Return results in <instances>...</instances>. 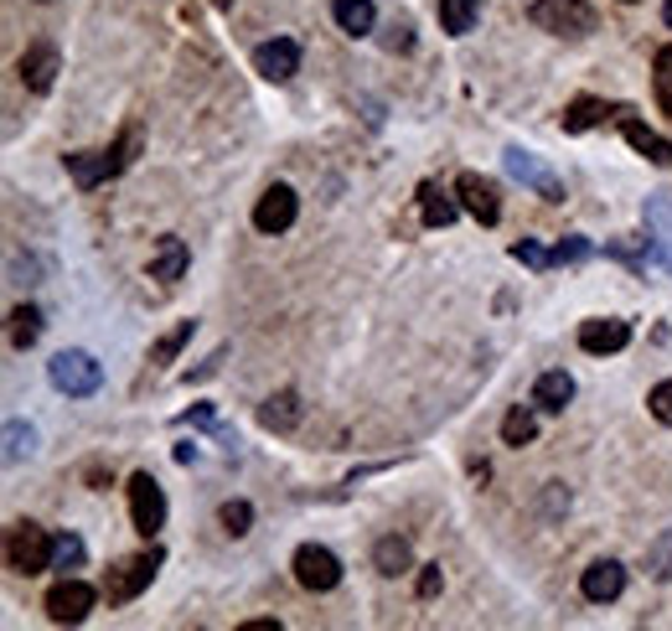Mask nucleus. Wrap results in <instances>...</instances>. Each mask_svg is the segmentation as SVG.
<instances>
[{
  "label": "nucleus",
  "instance_id": "obj_1",
  "mask_svg": "<svg viewBox=\"0 0 672 631\" xmlns=\"http://www.w3.org/2000/svg\"><path fill=\"white\" fill-rule=\"evenodd\" d=\"M134 151H140V136L134 130H124V140L120 146H109V151H78V156H68V177L89 192V187H99V181H109V177H120L124 166L134 161Z\"/></svg>",
  "mask_w": 672,
  "mask_h": 631
},
{
  "label": "nucleus",
  "instance_id": "obj_2",
  "mask_svg": "<svg viewBox=\"0 0 672 631\" xmlns=\"http://www.w3.org/2000/svg\"><path fill=\"white\" fill-rule=\"evenodd\" d=\"M528 21L549 37H590L595 31V6L590 0H533Z\"/></svg>",
  "mask_w": 672,
  "mask_h": 631
},
{
  "label": "nucleus",
  "instance_id": "obj_3",
  "mask_svg": "<svg viewBox=\"0 0 672 631\" xmlns=\"http://www.w3.org/2000/svg\"><path fill=\"white\" fill-rule=\"evenodd\" d=\"M47 378L68 399H93V393L104 389V368L93 362V352H58V358L47 362Z\"/></svg>",
  "mask_w": 672,
  "mask_h": 631
},
{
  "label": "nucleus",
  "instance_id": "obj_4",
  "mask_svg": "<svg viewBox=\"0 0 672 631\" xmlns=\"http://www.w3.org/2000/svg\"><path fill=\"white\" fill-rule=\"evenodd\" d=\"M52 543L47 539V528L37 523H11V533H6V564H11L16 574H42L52 570Z\"/></svg>",
  "mask_w": 672,
  "mask_h": 631
},
{
  "label": "nucleus",
  "instance_id": "obj_5",
  "mask_svg": "<svg viewBox=\"0 0 672 631\" xmlns=\"http://www.w3.org/2000/svg\"><path fill=\"white\" fill-rule=\"evenodd\" d=\"M130 523H134V533H146V539H156L166 528V492L150 471H134L130 477Z\"/></svg>",
  "mask_w": 672,
  "mask_h": 631
},
{
  "label": "nucleus",
  "instance_id": "obj_6",
  "mask_svg": "<svg viewBox=\"0 0 672 631\" xmlns=\"http://www.w3.org/2000/svg\"><path fill=\"white\" fill-rule=\"evenodd\" d=\"M156 570H161V549H150V554H134V559H120V564L104 574V595H109L114 605L134 601V595H140L150 580H156Z\"/></svg>",
  "mask_w": 672,
  "mask_h": 631
},
{
  "label": "nucleus",
  "instance_id": "obj_7",
  "mask_svg": "<svg viewBox=\"0 0 672 631\" xmlns=\"http://www.w3.org/2000/svg\"><path fill=\"white\" fill-rule=\"evenodd\" d=\"M295 580H300V590L327 595V590L342 585V559L331 554L327 543H300L295 549Z\"/></svg>",
  "mask_w": 672,
  "mask_h": 631
},
{
  "label": "nucleus",
  "instance_id": "obj_8",
  "mask_svg": "<svg viewBox=\"0 0 672 631\" xmlns=\"http://www.w3.org/2000/svg\"><path fill=\"white\" fill-rule=\"evenodd\" d=\"M93 601H99L93 585H83V580H58V585L47 590V617L58 621V627H78L93 611Z\"/></svg>",
  "mask_w": 672,
  "mask_h": 631
},
{
  "label": "nucleus",
  "instance_id": "obj_9",
  "mask_svg": "<svg viewBox=\"0 0 672 631\" xmlns=\"http://www.w3.org/2000/svg\"><path fill=\"white\" fill-rule=\"evenodd\" d=\"M295 218H300V197H295V187H284V181H274V187L254 202L259 233H284V228H295Z\"/></svg>",
  "mask_w": 672,
  "mask_h": 631
},
{
  "label": "nucleus",
  "instance_id": "obj_10",
  "mask_svg": "<svg viewBox=\"0 0 672 631\" xmlns=\"http://www.w3.org/2000/svg\"><path fill=\"white\" fill-rule=\"evenodd\" d=\"M254 73L269 78V83H290V78L300 73V42H290V37L259 42L254 47Z\"/></svg>",
  "mask_w": 672,
  "mask_h": 631
},
{
  "label": "nucleus",
  "instance_id": "obj_11",
  "mask_svg": "<svg viewBox=\"0 0 672 631\" xmlns=\"http://www.w3.org/2000/svg\"><path fill=\"white\" fill-rule=\"evenodd\" d=\"M508 171L523 181V187H533L543 202H564V181L553 177V171L538 161L533 151H518V146H512V151H508Z\"/></svg>",
  "mask_w": 672,
  "mask_h": 631
},
{
  "label": "nucleus",
  "instance_id": "obj_12",
  "mask_svg": "<svg viewBox=\"0 0 672 631\" xmlns=\"http://www.w3.org/2000/svg\"><path fill=\"white\" fill-rule=\"evenodd\" d=\"M455 192H461L465 212H471L477 223L492 228L497 218H502V192H497V181L477 177V171H461V181H455Z\"/></svg>",
  "mask_w": 672,
  "mask_h": 631
},
{
  "label": "nucleus",
  "instance_id": "obj_13",
  "mask_svg": "<svg viewBox=\"0 0 672 631\" xmlns=\"http://www.w3.org/2000/svg\"><path fill=\"white\" fill-rule=\"evenodd\" d=\"M626 342H631V321H621V316H595V321L580 327V347L590 358H611Z\"/></svg>",
  "mask_w": 672,
  "mask_h": 631
},
{
  "label": "nucleus",
  "instance_id": "obj_14",
  "mask_svg": "<svg viewBox=\"0 0 672 631\" xmlns=\"http://www.w3.org/2000/svg\"><path fill=\"white\" fill-rule=\"evenodd\" d=\"M580 590H584V601L611 605L615 595L626 590V564H621V559H595V564L580 574Z\"/></svg>",
  "mask_w": 672,
  "mask_h": 631
},
{
  "label": "nucleus",
  "instance_id": "obj_15",
  "mask_svg": "<svg viewBox=\"0 0 672 631\" xmlns=\"http://www.w3.org/2000/svg\"><path fill=\"white\" fill-rule=\"evenodd\" d=\"M58 47L52 42H31L27 52H21V83H27L31 93H52V83H58Z\"/></svg>",
  "mask_w": 672,
  "mask_h": 631
},
{
  "label": "nucleus",
  "instance_id": "obj_16",
  "mask_svg": "<svg viewBox=\"0 0 672 631\" xmlns=\"http://www.w3.org/2000/svg\"><path fill=\"white\" fill-rule=\"evenodd\" d=\"M300 420H305V404H300L295 389L269 393L264 409H259V424H264V430H274V435H290V430H300Z\"/></svg>",
  "mask_w": 672,
  "mask_h": 631
},
{
  "label": "nucleus",
  "instance_id": "obj_17",
  "mask_svg": "<svg viewBox=\"0 0 672 631\" xmlns=\"http://www.w3.org/2000/svg\"><path fill=\"white\" fill-rule=\"evenodd\" d=\"M621 136L631 140V151H642L646 161H658V166H672V140H662L658 130H646L631 109H621Z\"/></svg>",
  "mask_w": 672,
  "mask_h": 631
},
{
  "label": "nucleus",
  "instance_id": "obj_18",
  "mask_svg": "<svg viewBox=\"0 0 672 631\" xmlns=\"http://www.w3.org/2000/svg\"><path fill=\"white\" fill-rule=\"evenodd\" d=\"M192 264V249L181 239H161L156 243V259H150V280H161V286H177L181 274Z\"/></svg>",
  "mask_w": 672,
  "mask_h": 631
},
{
  "label": "nucleus",
  "instance_id": "obj_19",
  "mask_svg": "<svg viewBox=\"0 0 672 631\" xmlns=\"http://www.w3.org/2000/svg\"><path fill=\"white\" fill-rule=\"evenodd\" d=\"M373 570L389 574V580H399V574L414 570V549H409V539H399V533L378 539V543H373Z\"/></svg>",
  "mask_w": 672,
  "mask_h": 631
},
{
  "label": "nucleus",
  "instance_id": "obj_20",
  "mask_svg": "<svg viewBox=\"0 0 672 631\" xmlns=\"http://www.w3.org/2000/svg\"><path fill=\"white\" fill-rule=\"evenodd\" d=\"M569 399H574V378H569L564 368H553V373H543V378L533 383V404L549 409V414H559Z\"/></svg>",
  "mask_w": 672,
  "mask_h": 631
},
{
  "label": "nucleus",
  "instance_id": "obj_21",
  "mask_svg": "<svg viewBox=\"0 0 672 631\" xmlns=\"http://www.w3.org/2000/svg\"><path fill=\"white\" fill-rule=\"evenodd\" d=\"M331 16H337V27H342L347 37H368V31L378 27L373 0H331Z\"/></svg>",
  "mask_w": 672,
  "mask_h": 631
},
{
  "label": "nucleus",
  "instance_id": "obj_22",
  "mask_svg": "<svg viewBox=\"0 0 672 631\" xmlns=\"http://www.w3.org/2000/svg\"><path fill=\"white\" fill-rule=\"evenodd\" d=\"M419 218H424L430 228H450L455 223V202H450L434 181H424V187H419Z\"/></svg>",
  "mask_w": 672,
  "mask_h": 631
},
{
  "label": "nucleus",
  "instance_id": "obj_23",
  "mask_svg": "<svg viewBox=\"0 0 672 631\" xmlns=\"http://www.w3.org/2000/svg\"><path fill=\"white\" fill-rule=\"evenodd\" d=\"M481 21V0H440V27L450 37H465V31H477Z\"/></svg>",
  "mask_w": 672,
  "mask_h": 631
},
{
  "label": "nucleus",
  "instance_id": "obj_24",
  "mask_svg": "<svg viewBox=\"0 0 672 631\" xmlns=\"http://www.w3.org/2000/svg\"><path fill=\"white\" fill-rule=\"evenodd\" d=\"M538 435V414L533 409H508V420H502V445H512V451H523L528 440Z\"/></svg>",
  "mask_w": 672,
  "mask_h": 631
},
{
  "label": "nucleus",
  "instance_id": "obj_25",
  "mask_svg": "<svg viewBox=\"0 0 672 631\" xmlns=\"http://www.w3.org/2000/svg\"><path fill=\"white\" fill-rule=\"evenodd\" d=\"M642 564H646V574H652V580H672V528H662L658 539L646 543Z\"/></svg>",
  "mask_w": 672,
  "mask_h": 631
},
{
  "label": "nucleus",
  "instance_id": "obj_26",
  "mask_svg": "<svg viewBox=\"0 0 672 631\" xmlns=\"http://www.w3.org/2000/svg\"><path fill=\"white\" fill-rule=\"evenodd\" d=\"M37 337H42V311H37V306H16L11 311V347L27 352Z\"/></svg>",
  "mask_w": 672,
  "mask_h": 631
},
{
  "label": "nucleus",
  "instance_id": "obj_27",
  "mask_svg": "<svg viewBox=\"0 0 672 631\" xmlns=\"http://www.w3.org/2000/svg\"><path fill=\"white\" fill-rule=\"evenodd\" d=\"M218 523H223L228 539H243V533L254 528V508H249L243 497H228L223 508H218Z\"/></svg>",
  "mask_w": 672,
  "mask_h": 631
},
{
  "label": "nucleus",
  "instance_id": "obj_28",
  "mask_svg": "<svg viewBox=\"0 0 672 631\" xmlns=\"http://www.w3.org/2000/svg\"><path fill=\"white\" fill-rule=\"evenodd\" d=\"M605 114H611V109L600 104V99H574V104L564 109V130H569V136H580V130H590V124H600V120H605Z\"/></svg>",
  "mask_w": 672,
  "mask_h": 631
},
{
  "label": "nucleus",
  "instance_id": "obj_29",
  "mask_svg": "<svg viewBox=\"0 0 672 631\" xmlns=\"http://www.w3.org/2000/svg\"><path fill=\"white\" fill-rule=\"evenodd\" d=\"M192 331H197V321H177V327L166 331L161 342L150 347V362H177V352H181L187 342H192Z\"/></svg>",
  "mask_w": 672,
  "mask_h": 631
},
{
  "label": "nucleus",
  "instance_id": "obj_30",
  "mask_svg": "<svg viewBox=\"0 0 672 631\" xmlns=\"http://www.w3.org/2000/svg\"><path fill=\"white\" fill-rule=\"evenodd\" d=\"M83 554H89V549H83V539H78V533H62L58 543H52V570H78V564H83Z\"/></svg>",
  "mask_w": 672,
  "mask_h": 631
},
{
  "label": "nucleus",
  "instance_id": "obj_31",
  "mask_svg": "<svg viewBox=\"0 0 672 631\" xmlns=\"http://www.w3.org/2000/svg\"><path fill=\"white\" fill-rule=\"evenodd\" d=\"M37 451V435H31V424L11 420L6 424V461H21V455Z\"/></svg>",
  "mask_w": 672,
  "mask_h": 631
},
{
  "label": "nucleus",
  "instance_id": "obj_32",
  "mask_svg": "<svg viewBox=\"0 0 672 631\" xmlns=\"http://www.w3.org/2000/svg\"><path fill=\"white\" fill-rule=\"evenodd\" d=\"M652 89H658L662 114H672V47L658 52V73H652Z\"/></svg>",
  "mask_w": 672,
  "mask_h": 631
},
{
  "label": "nucleus",
  "instance_id": "obj_33",
  "mask_svg": "<svg viewBox=\"0 0 672 631\" xmlns=\"http://www.w3.org/2000/svg\"><path fill=\"white\" fill-rule=\"evenodd\" d=\"M646 409H652V420L658 424H672V378H662L658 389L646 393Z\"/></svg>",
  "mask_w": 672,
  "mask_h": 631
},
{
  "label": "nucleus",
  "instance_id": "obj_34",
  "mask_svg": "<svg viewBox=\"0 0 672 631\" xmlns=\"http://www.w3.org/2000/svg\"><path fill=\"white\" fill-rule=\"evenodd\" d=\"M512 259H518V264H528V270H549V264H553V254H549V249H538L533 239L512 243Z\"/></svg>",
  "mask_w": 672,
  "mask_h": 631
},
{
  "label": "nucleus",
  "instance_id": "obj_35",
  "mask_svg": "<svg viewBox=\"0 0 672 631\" xmlns=\"http://www.w3.org/2000/svg\"><path fill=\"white\" fill-rule=\"evenodd\" d=\"M580 259H590V239H580V233L553 249V264H580Z\"/></svg>",
  "mask_w": 672,
  "mask_h": 631
},
{
  "label": "nucleus",
  "instance_id": "obj_36",
  "mask_svg": "<svg viewBox=\"0 0 672 631\" xmlns=\"http://www.w3.org/2000/svg\"><path fill=\"white\" fill-rule=\"evenodd\" d=\"M440 585H445V574H440V564H419V580H414L419 601H430V595H440Z\"/></svg>",
  "mask_w": 672,
  "mask_h": 631
},
{
  "label": "nucleus",
  "instance_id": "obj_37",
  "mask_svg": "<svg viewBox=\"0 0 672 631\" xmlns=\"http://www.w3.org/2000/svg\"><path fill=\"white\" fill-rule=\"evenodd\" d=\"M181 424H212V409H208V404L192 409V414H181Z\"/></svg>",
  "mask_w": 672,
  "mask_h": 631
},
{
  "label": "nucleus",
  "instance_id": "obj_38",
  "mask_svg": "<svg viewBox=\"0 0 672 631\" xmlns=\"http://www.w3.org/2000/svg\"><path fill=\"white\" fill-rule=\"evenodd\" d=\"M652 254H658V259H662V264H668V270H672V239H662V243H652Z\"/></svg>",
  "mask_w": 672,
  "mask_h": 631
},
{
  "label": "nucleus",
  "instance_id": "obj_39",
  "mask_svg": "<svg viewBox=\"0 0 672 631\" xmlns=\"http://www.w3.org/2000/svg\"><path fill=\"white\" fill-rule=\"evenodd\" d=\"M662 21H668V31H672V0H668V6H662Z\"/></svg>",
  "mask_w": 672,
  "mask_h": 631
},
{
  "label": "nucleus",
  "instance_id": "obj_40",
  "mask_svg": "<svg viewBox=\"0 0 672 631\" xmlns=\"http://www.w3.org/2000/svg\"><path fill=\"white\" fill-rule=\"evenodd\" d=\"M212 6H218V11H228V6H233V0H212Z\"/></svg>",
  "mask_w": 672,
  "mask_h": 631
},
{
  "label": "nucleus",
  "instance_id": "obj_41",
  "mask_svg": "<svg viewBox=\"0 0 672 631\" xmlns=\"http://www.w3.org/2000/svg\"><path fill=\"white\" fill-rule=\"evenodd\" d=\"M621 6H636V0H621Z\"/></svg>",
  "mask_w": 672,
  "mask_h": 631
}]
</instances>
